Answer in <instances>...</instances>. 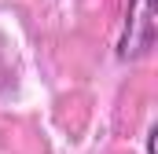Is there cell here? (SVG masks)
<instances>
[{
	"mask_svg": "<svg viewBox=\"0 0 158 154\" xmlns=\"http://www.w3.org/2000/svg\"><path fill=\"white\" fill-rule=\"evenodd\" d=\"M155 44V0H129L125 15V37L118 44L121 59H140Z\"/></svg>",
	"mask_w": 158,
	"mask_h": 154,
	"instance_id": "1",
	"label": "cell"
}]
</instances>
